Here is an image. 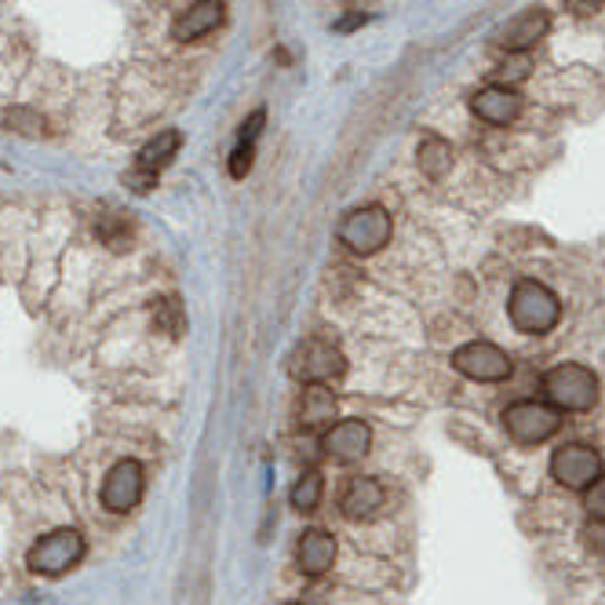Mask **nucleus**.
Segmentation results:
<instances>
[{"label":"nucleus","mask_w":605,"mask_h":605,"mask_svg":"<svg viewBox=\"0 0 605 605\" xmlns=\"http://www.w3.org/2000/svg\"><path fill=\"white\" fill-rule=\"evenodd\" d=\"M288 373H292V379L302 387H328L333 379L347 373V358L333 339L310 336L288 354Z\"/></svg>","instance_id":"obj_3"},{"label":"nucleus","mask_w":605,"mask_h":605,"mask_svg":"<svg viewBox=\"0 0 605 605\" xmlns=\"http://www.w3.org/2000/svg\"><path fill=\"white\" fill-rule=\"evenodd\" d=\"M219 22H222V0H194V4L172 22V37L179 44H190L197 37L212 33Z\"/></svg>","instance_id":"obj_15"},{"label":"nucleus","mask_w":605,"mask_h":605,"mask_svg":"<svg viewBox=\"0 0 605 605\" xmlns=\"http://www.w3.org/2000/svg\"><path fill=\"white\" fill-rule=\"evenodd\" d=\"M470 110H475L485 125L507 128L510 121H518V113H522V96H518L515 88L489 85V88L475 91V99H470Z\"/></svg>","instance_id":"obj_13"},{"label":"nucleus","mask_w":605,"mask_h":605,"mask_svg":"<svg viewBox=\"0 0 605 605\" xmlns=\"http://www.w3.org/2000/svg\"><path fill=\"white\" fill-rule=\"evenodd\" d=\"M336 234L354 256H376L379 248L390 241L394 222H390V212L384 205H361V208H354V212L344 216Z\"/></svg>","instance_id":"obj_4"},{"label":"nucleus","mask_w":605,"mask_h":605,"mask_svg":"<svg viewBox=\"0 0 605 605\" xmlns=\"http://www.w3.org/2000/svg\"><path fill=\"white\" fill-rule=\"evenodd\" d=\"M584 507L595 522H605V478H598L595 485L584 489Z\"/></svg>","instance_id":"obj_23"},{"label":"nucleus","mask_w":605,"mask_h":605,"mask_svg":"<svg viewBox=\"0 0 605 605\" xmlns=\"http://www.w3.org/2000/svg\"><path fill=\"white\" fill-rule=\"evenodd\" d=\"M507 310H510V325H515L518 333H525V336H544L562 318L558 296L551 292L547 285L533 281V278H525V281H518L515 288H510Z\"/></svg>","instance_id":"obj_2"},{"label":"nucleus","mask_w":605,"mask_h":605,"mask_svg":"<svg viewBox=\"0 0 605 605\" xmlns=\"http://www.w3.org/2000/svg\"><path fill=\"white\" fill-rule=\"evenodd\" d=\"M547 30H551L547 11L544 8H525L507 26H499V30L493 33V41L499 48H507V51H529L536 41H544Z\"/></svg>","instance_id":"obj_11"},{"label":"nucleus","mask_w":605,"mask_h":605,"mask_svg":"<svg viewBox=\"0 0 605 605\" xmlns=\"http://www.w3.org/2000/svg\"><path fill=\"white\" fill-rule=\"evenodd\" d=\"M81 558H85V536L77 529H56L30 547L26 565H30L37 576H62Z\"/></svg>","instance_id":"obj_5"},{"label":"nucleus","mask_w":605,"mask_h":605,"mask_svg":"<svg viewBox=\"0 0 605 605\" xmlns=\"http://www.w3.org/2000/svg\"><path fill=\"white\" fill-rule=\"evenodd\" d=\"M368 445H373V430H368L365 419H339V424L328 427L321 438V449L328 456L344 459V464L361 459L368 453Z\"/></svg>","instance_id":"obj_12"},{"label":"nucleus","mask_w":605,"mask_h":605,"mask_svg":"<svg viewBox=\"0 0 605 605\" xmlns=\"http://www.w3.org/2000/svg\"><path fill=\"white\" fill-rule=\"evenodd\" d=\"M416 165H419V172H424L427 179L449 176V168H453V147L442 136H427L424 142H419V150H416Z\"/></svg>","instance_id":"obj_18"},{"label":"nucleus","mask_w":605,"mask_h":605,"mask_svg":"<svg viewBox=\"0 0 605 605\" xmlns=\"http://www.w3.org/2000/svg\"><path fill=\"white\" fill-rule=\"evenodd\" d=\"M321 493H325V482H321L318 470H302L292 485V493H288V499H292L296 510H318Z\"/></svg>","instance_id":"obj_19"},{"label":"nucleus","mask_w":605,"mask_h":605,"mask_svg":"<svg viewBox=\"0 0 605 605\" xmlns=\"http://www.w3.org/2000/svg\"><path fill=\"white\" fill-rule=\"evenodd\" d=\"M252 161H256V142H238V150L230 157V176L234 179H245L252 172Z\"/></svg>","instance_id":"obj_22"},{"label":"nucleus","mask_w":605,"mask_h":605,"mask_svg":"<svg viewBox=\"0 0 605 605\" xmlns=\"http://www.w3.org/2000/svg\"><path fill=\"white\" fill-rule=\"evenodd\" d=\"M142 489H147V475H142L139 459H117L110 475L102 478V507L113 515H128L139 507Z\"/></svg>","instance_id":"obj_9"},{"label":"nucleus","mask_w":605,"mask_h":605,"mask_svg":"<svg viewBox=\"0 0 605 605\" xmlns=\"http://www.w3.org/2000/svg\"><path fill=\"white\" fill-rule=\"evenodd\" d=\"M153 325L161 328V333H168V336H179L182 328H187V314H182L176 296L153 299Z\"/></svg>","instance_id":"obj_20"},{"label":"nucleus","mask_w":605,"mask_h":605,"mask_svg":"<svg viewBox=\"0 0 605 605\" xmlns=\"http://www.w3.org/2000/svg\"><path fill=\"white\" fill-rule=\"evenodd\" d=\"M529 70H533L529 51H507V59L496 66V81L504 88H515V85L525 81V77H529Z\"/></svg>","instance_id":"obj_21"},{"label":"nucleus","mask_w":605,"mask_h":605,"mask_svg":"<svg viewBox=\"0 0 605 605\" xmlns=\"http://www.w3.org/2000/svg\"><path fill=\"white\" fill-rule=\"evenodd\" d=\"M565 8H569L573 16L587 19V16H595V11H602V8H605V0H565Z\"/></svg>","instance_id":"obj_26"},{"label":"nucleus","mask_w":605,"mask_h":605,"mask_svg":"<svg viewBox=\"0 0 605 605\" xmlns=\"http://www.w3.org/2000/svg\"><path fill=\"white\" fill-rule=\"evenodd\" d=\"M262 121H267V113L262 110H256L248 121L241 125V131H238V142H256L259 139V128H262Z\"/></svg>","instance_id":"obj_25"},{"label":"nucleus","mask_w":605,"mask_h":605,"mask_svg":"<svg viewBox=\"0 0 605 605\" xmlns=\"http://www.w3.org/2000/svg\"><path fill=\"white\" fill-rule=\"evenodd\" d=\"M333 419H336V398H333V390H325V387H307L302 390V398H299V427L302 430H314V427H333Z\"/></svg>","instance_id":"obj_17"},{"label":"nucleus","mask_w":605,"mask_h":605,"mask_svg":"<svg viewBox=\"0 0 605 605\" xmlns=\"http://www.w3.org/2000/svg\"><path fill=\"white\" fill-rule=\"evenodd\" d=\"M551 478H555L562 489L584 493L587 485H595L602 478V456L581 442L562 445V449L551 456Z\"/></svg>","instance_id":"obj_7"},{"label":"nucleus","mask_w":605,"mask_h":605,"mask_svg":"<svg viewBox=\"0 0 605 605\" xmlns=\"http://www.w3.org/2000/svg\"><path fill=\"white\" fill-rule=\"evenodd\" d=\"M8 125L16 131H26V136H37V131H44V121L30 110H11L8 113Z\"/></svg>","instance_id":"obj_24"},{"label":"nucleus","mask_w":605,"mask_h":605,"mask_svg":"<svg viewBox=\"0 0 605 605\" xmlns=\"http://www.w3.org/2000/svg\"><path fill=\"white\" fill-rule=\"evenodd\" d=\"M179 147H182V136L176 128H168V131H157V136L147 142V147L139 150V157H136V172H131V187L136 190H150V182L157 179V172L172 161V157L179 153Z\"/></svg>","instance_id":"obj_10"},{"label":"nucleus","mask_w":605,"mask_h":605,"mask_svg":"<svg viewBox=\"0 0 605 605\" xmlns=\"http://www.w3.org/2000/svg\"><path fill=\"white\" fill-rule=\"evenodd\" d=\"M456 373H464L467 379H478V384H499V379L510 376V354L499 350L489 339H470L456 354H453Z\"/></svg>","instance_id":"obj_8"},{"label":"nucleus","mask_w":605,"mask_h":605,"mask_svg":"<svg viewBox=\"0 0 605 605\" xmlns=\"http://www.w3.org/2000/svg\"><path fill=\"white\" fill-rule=\"evenodd\" d=\"M544 398L555 405L558 413H587L598 405V376L587 365L562 361L547 368L544 376Z\"/></svg>","instance_id":"obj_1"},{"label":"nucleus","mask_w":605,"mask_h":605,"mask_svg":"<svg viewBox=\"0 0 605 605\" xmlns=\"http://www.w3.org/2000/svg\"><path fill=\"white\" fill-rule=\"evenodd\" d=\"M384 496H387L384 485L376 478H350L344 496H339V510H344L350 522H368L384 507Z\"/></svg>","instance_id":"obj_16"},{"label":"nucleus","mask_w":605,"mask_h":605,"mask_svg":"<svg viewBox=\"0 0 605 605\" xmlns=\"http://www.w3.org/2000/svg\"><path fill=\"white\" fill-rule=\"evenodd\" d=\"M336 562V536L325 529H307L296 544V565L302 576H325Z\"/></svg>","instance_id":"obj_14"},{"label":"nucleus","mask_w":605,"mask_h":605,"mask_svg":"<svg viewBox=\"0 0 605 605\" xmlns=\"http://www.w3.org/2000/svg\"><path fill=\"white\" fill-rule=\"evenodd\" d=\"M504 427L515 442L522 445H540L547 438H555L562 427V413L547 401H515L507 405Z\"/></svg>","instance_id":"obj_6"}]
</instances>
